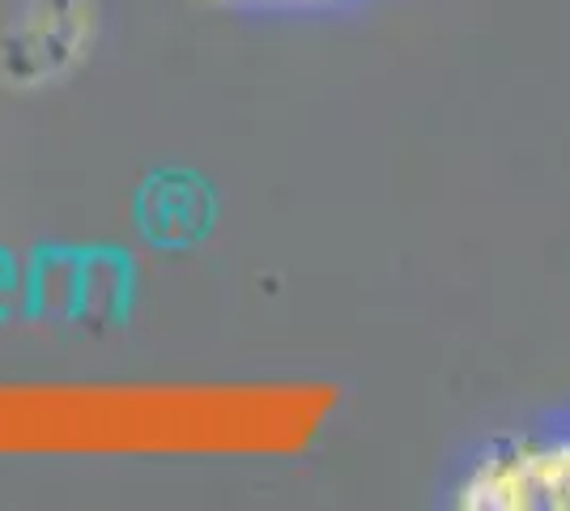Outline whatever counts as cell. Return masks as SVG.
<instances>
[{"mask_svg":"<svg viewBox=\"0 0 570 511\" xmlns=\"http://www.w3.org/2000/svg\"><path fill=\"white\" fill-rule=\"evenodd\" d=\"M455 503L473 511H570V435L520 439L490 452Z\"/></svg>","mask_w":570,"mask_h":511,"instance_id":"cell-1","label":"cell"},{"mask_svg":"<svg viewBox=\"0 0 570 511\" xmlns=\"http://www.w3.org/2000/svg\"><path fill=\"white\" fill-rule=\"evenodd\" d=\"M137 226L154 247H191L214 226V196L188 170L149 175L137 196Z\"/></svg>","mask_w":570,"mask_h":511,"instance_id":"cell-2","label":"cell"},{"mask_svg":"<svg viewBox=\"0 0 570 511\" xmlns=\"http://www.w3.org/2000/svg\"><path fill=\"white\" fill-rule=\"evenodd\" d=\"M81 303V252L77 247H43L26 261V316L77 320Z\"/></svg>","mask_w":570,"mask_h":511,"instance_id":"cell-3","label":"cell"},{"mask_svg":"<svg viewBox=\"0 0 570 511\" xmlns=\"http://www.w3.org/2000/svg\"><path fill=\"white\" fill-rule=\"evenodd\" d=\"M132 286H137V268L116 247H90L81 252V303L77 320H98V324H116L132 307Z\"/></svg>","mask_w":570,"mask_h":511,"instance_id":"cell-4","label":"cell"},{"mask_svg":"<svg viewBox=\"0 0 570 511\" xmlns=\"http://www.w3.org/2000/svg\"><path fill=\"white\" fill-rule=\"evenodd\" d=\"M26 298V268L13 252L0 247V320L13 316V312H26L22 307Z\"/></svg>","mask_w":570,"mask_h":511,"instance_id":"cell-5","label":"cell"},{"mask_svg":"<svg viewBox=\"0 0 570 511\" xmlns=\"http://www.w3.org/2000/svg\"><path fill=\"white\" fill-rule=\"evenodd\" d=\"M214 4H243V0H214ZM256 4H324V0H256Z\"/></svg>","mask_w":570,"mask_h":511,"instance_id":"cell-6","label":"cell"}]
</instances>
